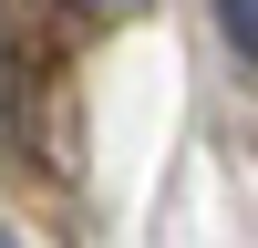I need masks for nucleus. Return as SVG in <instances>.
I'll return each instance as SVG.
<instances>
[{"label":"nucleus","mask_w":258,"mask_h":248,"mask_svg":"<svg viewBox=\"0 0 258 248\" xmlns=\"http://www.w3.org/2000/svg\"><path fill=\"white\" fill-rule=\"evenodd\" d=\"M217 21H227V31H238V52H258V11H248V0H227Z\"/></svg>","instance_id":"obj_1"},{"label":"nucleus","mask_w":258,"mask_h":248,"mask_svg":"<svg viewBox=\"0 0 258 248\" xmlns=\"http://www.w3.org/2000/svg\"><path fill=\"white\" fill-rule=\"evenodd\" d=\"M0 248H21V238H11V227H0Z\"/></svg>","instance_id":"obj_2"}]
</instances>
